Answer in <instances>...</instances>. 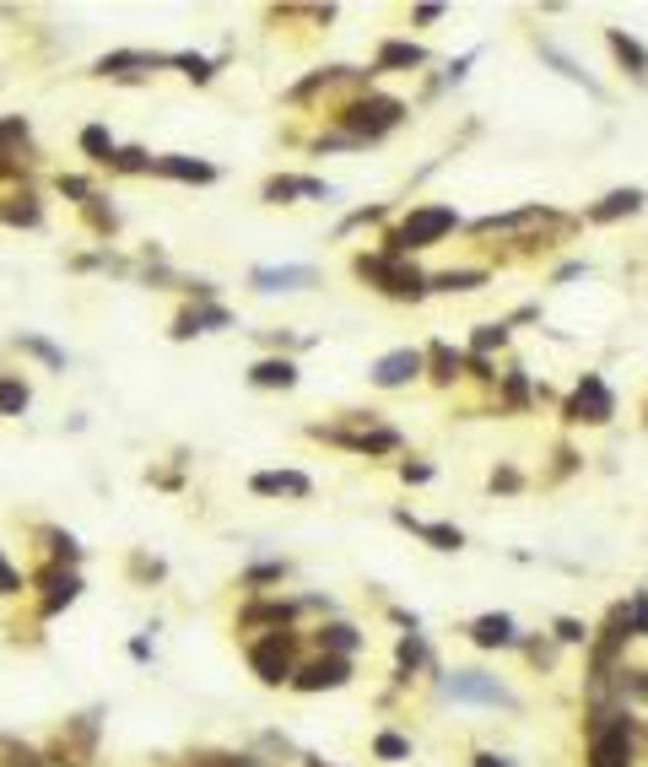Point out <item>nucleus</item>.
<instances>
[{
  "label": "nucleus",
  "mask_w": 648,
  "mask_h": 767,
  "mask_svg": "<svg viewBox=\"0 0 648 767\" xmlns=\"http://www.w3.org/2000/svg\"><path fill=\"white\" fill-rule=\"evenodd\" d=\"M254 287L260 293H298V287H314V271L309 265H260Z\"/></svg>",
  "instance_id": "nucleus-15"
},
{
  "label": "nucleus",
  "mask_w": 648,
  "mask_h": 767,
  "mask_svg": "<svg viewBox=\"0 0 648 767\" xmlns=\"http://www.w3.org/2000/svg\"><path fill=\"white\" fill-rule=\"evenodd\" d=\"M427 54L416 49V44H384L378 49V71H389V65H422Z\"/></svg>",
  "instance_id": "nucleus-27"
},
{
  "label": "nucleus",
  "mask_w": 648,
  "mask_h": 767,
  "mask_svg": "<svg viewBox=\"0 0 648 767\" xmlns=\"http://www.w3.org/2000/svg\"><path fill=\"white\" fill-rule=\"evenodd\" d=\"M395 519H400L406 530H416L433 552H460V546H465V535H460L454 524H422V519H411V514H395Z\"/></svg>",
  "instance_id": "nucleus-17"
},
{
  "label": "nucleus",
  "mask_w": 648,
  "mask_h": 767,
  "mask_svg": "<svg viewBox=\"0 0 648 767\" xmlns=\"http://www.w3.org/2000/svg\"><path fill=\"white\" fill-rule=\"evenodd\" d=\"M557 643H568V648H589V638H595V627L589 621H578V616H557Z\"/></svg>",
  "instance_id": "nucleus-25"
},
{
  "label": "nucleus",
  "mask_w": 648,
  "mask_h": 767,
  "mask_svg": "<svg viewBox=\"0 0 648 767\" xmlns=\"http://www.w3.org/2000/svg\"><path fill=\"white\" fill-rule=\"evenodd\" d=\"M22 590H27V584H22V573H16V568L5 562V552H0V601H16Z\"/></svg>",
  "instance_id": "nucleus-33"
},
{
  "label": "nucleus",
  "mask_w": 648,
  "mask_h": 767,
  "mask_svg": "<svg viewBox=\"0 0 648 767\" xmlns=\"http://www.w3.org/2000/svg\"><path fill=\"white\" fill-rule=\"evenodd\" d=\"M367 638L351 627V621H324V627H314V654H335V659H351L357 648H362Z\"/></svg>",
  "instance_id": "nucleus-13"
},
{
  "label": "nucleus",
  "mask_w": 648,
  "mask_h": 767,
  "mask_svg": "<svg viewBox=\"0 0 648 767\" xmlns=\"http://www.w3.org/2000/svg\"><path fill=\"white\" fill-rule=\"evenodd\" d=\"M82 147H87V157H92V162H114V136H109V131H103V125H87V131H82Z\"/></svg>",
  "instance_id": "nucleus-26"
},
{
  "label": "nucleus",
  "mask_w": 648,
  "mask_h": 767,
  "mask_svg": "<svg viewBox=\"0 0 648 767\" xmlns=\"http://www.w3.org/2000/svg\"><path fill=\"white\" fill-rule=\"evenodd\" d=\"M611 49H616V60H622V65H633L638 76H644V71H648V54H644V44H638V38H627L622 27H611Z\"/></svg>",
  "instance_id": "nucleus-24"
},
{
  "label": "nucleus",
  "mask_w": 648,
  "mask_h": 767,
  "mask_svg": "<svg viewBox=\"0 0 648 767\" xmlns=\"http://www.w3.org/2000/svg\"><path fill=\"white\" fill-rule=\"evenodd\" d=\"M460 227V217L449 211V206H422V211H411L395 233H389V255L400 260V255H411V249H427V244H438L444 233H454Z\"/></svg>",
  "instance_id": "nucleus-3"
},
{
  "label": "nucleus",
  "mask_w": 648,
  "mask_h": 767,
  "mask_svg": "<svg viewBox=\"0 0 648 767\" xmlns=\"http://www.w3.org/2000/svg\"><path fill=\"white\" fill-rule=\"evenodd\" d=\"M173 65H184V76H189V82H211V60H200V54H178Z\"/></svg>",
  "instance_id": "nucleus-34"
},
{
  "label": "nucleus",
  "mask_w": 648,
  "mask_h": 767,
  "mask_svg": "<svg viewBox=\"0 0 648 767\" xmlns=\"http://www.w3.org/2000/svg\"><path fill=\"white\" fill-rule=\"evenodd\" d=\"M287 579V562H254L244 573V590H260V584H282Z\"/></svg>",
  "instance_id": "nucleus-28"
},
{
  "label": "nucleus",
  "mask_w": 648,
  "mask_h": 767,
  "mask_svg": "<svg viewBox=\"0 0 648 767\" xmlns=\"http://www.w3.org/2000/svg\"><path fill=\"white\" fill-rule=\"evenodd\" d=\"M351 676H357V665H351V659H335V654H309V659L298 665V676H292V692H303V697L340 692V686H351Z\"/></svg>",
  "instance_id": "nucleus-7"
},
{
  "label": "nucleus",
  "mask_w": 648,
  "mask_h": 767,
  "mask_svg": "<svg viewBox=\"0 0 648 767\" xmlns=\"http://www.w3.org/2000/svg\"><path fill=\"white\" fill-rule=\"evenodd\" d=\"M0 411H5V417L27 411V384H16V379H0Z\"/></svg>",
  "instance_id": "nucleus-30"
},
{
  "label": "nucleus",
  "mask_w": 648,
  "mask_h": 767,
  "mask_svg": "<svg viewBox=\"0 0 648 767\" xmlns=\"http://www.w3.org/2000/svg\"><path fill=\"white\" fill-rule=\"evenodd\" d=\"M482 282V271H449V276H433L427 287H438V293H471Z\"/></svg>",
  "instance_id": "nucleus-29"
},
{
  "label": "nucleus",
  "mask_w": 648,
  "mask_h": 767,
  "mask_svg": "<svg viewBox=\"0 0 648 767\" xmlns=\"http://www.w3.org/2000/svg\"><path fill=\"white\" fill-rule=\"evenodd\" d=\"M438 686H444L449 703H471V708H519V697H513L497 676H486V670H449Z\"/></svg>",
  "instance_id": "nucleus-4"
},
{
  "label": "nucleus",
  "mask_w": 648,
  "mask_h": 767,
  "mask_svg": "<svg viewBox=\"0 0 648 767\" xmlns=\"http://www.w3.org/2000/svg\"><path fill=\"white\" fill-rule=\"evenodd\" d=\"M152 168L167 173V178H189V184H211L216 178V168L211 162H195V157H158Z\"/></svg>",
  "instance_id": "nucleus-21"
},
{
  "label": "nucleus",
  "mask_w": 648,
  "mask_h": 767,
  "mask_svg": "<svg viewBox=\"0 0 648 767\" xmlns=\"http://www.w3.org/2000/svg\"><path fill=\"white\" fill-rule=\"evenodd\" d=\"M465 638L476 643V648H519V621L508 611H486V616H476L471 627H465Z\"/></svg>",
  "instance_id": "nucleus-11"
},
{
  "label": "nucleus",
  "mask_w": 648,
  "mask_h": 767,
  "mask_svg": "<svg viewBox=\"0 0 648 767\" xmlns=\"http://www.w3.org/2000/svg\"><path fill=\"white\" fill-rule=\"evenodd\" d=\"M471 767H513V757H502V752H476Z\"/></svg>",
  "instance_id": "nucleus-36"
},
{
  "label": "nucleus",
  "mask_w": 648,
  "mask_h": 767,
  "mask_svg": "<svg viewBox=\"0 0 648 767\" xmlns=\"http://www.w3.org/2000/svg\"><path fill=\"white\" fill-rule=\"evenodd\" d=\"M249 486H254L260 497H309V492H314V481H309L303 470H260Z\"/></svg>",
  "instance_id": "nucleus-14"
},
{
  "label": "nucleus",
  "mask_w": 648,
  "mask_h": 767,
  "mask_svg": "<svg viewBox=\"0 0 648 767\" xmlns=\"http://www.w3.org/2000/svg\"><path fill=\"white\" fill-rule=\"evenodd\" d=\"M502 341H508V330H502V324H482V330H476V357L491 351V346H502Z\"/></svg>",
  "instance_id": "nucleus-35"
},
{
  "label": "nucleus",
  "mask_w": 648,
  "mask_h": 767,
  "mask_svg": "<svg viewBox=\"0 0 648 767\" xmlns=\"http://www.w3.org/2000/svg\"><path fill=\"white\" fill-rule=\"evenodd\" d=\"M373 757H378V763H411V741H406L400 730H378V735H373Z\"/></svg>",
  "instance_id": "nucleus-22"
},
{
  "label": "nucleus",
  "mask_w": 648,
  "mask_h": 767,
  "mask_svg": "<svg viewBox=\"0 0 648 767\" xmlns=\"http://www.w3.org/2000/svg\"><path fill=\"white\" fill-rule=\"evenodd\" d=\"M611 417H616V395L606 389L600 373H584V384H578L573 400H568V422H589V428H600V422H611Z\"/></svg>",
  "instance_id": "nucleus-10"
},
{
  "label": "nucleus",
  "mask_w": 648,
  "mask_h": 767,
  "mask_svg": "<svg viewBox=\"0 0 648 767\" xmlns=\"http://www.w3.org/2000/svg\"><path fill=\"white\" fill-rule=\"evenodd\" d=\"M422 368H427V357L406 346V351H389V357L373 362V384H378V389H400V384H411Z\"/></svg>",
  "instance_id": "nucleus-12"
},
{
  "label": "nucleus",
  "mask_w": 648,
  "mask_h": 767,
  "mask_svg": "<svg viewBox=\"0 0 648 767\" xmlns=\"http://www.w3.org/2000/svg\"><path fill=\"white\" fill-rule=\"evenodd\" d=\"M400 114H406V103H395V98H362V103H351V109L340 114V125H351V141H362V136L373 141V136L395 131Z\"/></svg>",
  "instance_id": "nucleus-8"
},
{
  "label": "nucleus",
  "mask_w": 648,
  "mask_h": 767,
  "mask_svg": "<svg viewBox=\"0 0 648 767\" xmlns=\"http://www.w3.org/2000/svg\"><path fill=\"white\" fill-rule=\"evenodd\" d=\"M638 206H644V189H616L600 206H589V222H616V217H633Z\"/></svg>",
  "instance_id": "nucleus-19"
},
{
  "label": "nucleus",
  "mask_w": 648,
  "mask_h": 767,
  "mask_svg": "<svg viewBox=\"0 0 648 767\" xmlns=\"http://www.w3.org/2000/svg\"><path fill=\"white\" fill-rule=\"evenodd\" d=\"M249 670L260 676V686H292L298 665H303V632L282 627V632H260L249 638Z\"/></svg>",
  "instance_id": "nucleus-2"
},
{
  "label": "nucleus",
  "mask_w": 648,
  "mask_h": 767,
  "mask_svg": "<svg viewBox=\"0 0 648 767\" xmlns=\"http://www.w3.org/2000/svg\"><path fill=\"white\" fill-rule=\"evenodd\" d=\"M519 648H524V654H529V665H540V670H551V665H557V643H546V638H529V643L519 638Z\"/></svg>",
  "instance_id": "nucleus-32"
},
{
  "label": "nucleus",
  "mask_w": 648,
  "mask_h": 767,
  "mask_svg": "<svg viewBox=\"0 0 648 767\" xmlns=\"http://www.w3.org/2000/svg\"><path fill=\"white\" fill-rule=\"evenodd\" d=\"M427 665H433L427 638H422V632H400V643H395V681H411V676L427 670Z\"/></svg>",
  "instance_id": "nucleus-16"
},
{
  "label": "nucleus",
  "mask_w": 648,
  "mask_h": 767,
  "mask_svg": "<svg viewBox=\"0 0 648 767\" xmlns=\"http://www.w3.org/2000/svg\"><path fill=\"white\" fill-rule=\"evenodd\" d=\"M292 195H314V200H329L335 189H329V184H320V178H271V184H265V200H271V206H282V200H292Z\"/></svg>",
  "instance_id": "nucleus-18"
},
{
  "label": "nucleus",
  "mask_w": 648,
  "mask_h": 767,
  "mask_svg": "<svg viewBox=\"0 0 648 767\" xmlns=\"http://www.w3.org/2000/svg\"><path fill=\"white\" fill-rule=\"evenodd\" d=\"M11 147H27V125H22V120H0V168H5V162H11Z\"/></svg>",
  "instance_id": "nucleus-31"
},
{
  "label": "nucleus",
  "mask_w": 648,
  "mask_h": 767,
  "mask_svg": "<svg viewBox=\"0 0 648 767\" xmlns=\"http://www.w3.org/2000/svg\"><path fill=\"white\" fill-rule=\"evenodd\" d=\"M260 389H292L298 384V368L287 362V357H265V362H254V373H249Z\"/></svg>",
  "instance_id": "nucleus-20"
},
{
  "label": "nucleus",
  "mask_w": 648,
  "mask_h": 767,
  "mask_svg": "<svg viewBox=\"0 0 648 767\" xmlns=\"http://www.w3.org/2000/svg\"><path fill=\"white\" fill-rule=\"evenodd\" d=\"M638 741H644V725L633 719V708L600 703V708H589L584 767H633L638 763Z\"/></svg>",
  "instance_id": "nucleus-1"
},
{
  "label": "nucleus",
  "mask_w": 648,
  "mask_h": 767,
  "mask_svg": "<svg viewBox=\"0 0 648 767\" xmlns=\"http://www.w3.org/2000/svg\"><path fill=\"white\" fill-rule=\"evenodd\" d=\"M357 276L362 282H378V293H389V298H422L427 293V276L416 265H400L395 255H362L357 260Z\"/></svg>",
  "instance_id": "nucleus-5"
},
{
  "label": "nucleus",
  "mask_w": 648,
  "mask_h": 767,
  "mask_svg": "<svg viewBox=\"0 0 648 767\" xmlns=\"http://www.w3.org/2000/svg\"><path fill=\"white\" fill-rule=\"evenodd\" d=\"M491 486H502V492H513V486H519V475H513V470H497V475H491Z\"/></svg>",
  "instance_id": "nucleus-37"
},
{
  "label": "nucleus",
  "mask_w": 648,
  "mask_h": 767,
  "mask_svg": "<svg viewBox=\"0 0 648 767\" xmlns=\"http://www.w3.org/2000/svg\"><path fill=\"white\" fill-rule=\"evenodd\" d=\"M76 601H82V573L49 562V568L38 573V616L49 621V616H60L65 606H76Z\"/></svg>",
  "instance_id": "nucleus-9"
},
{
  "label": "nucleus",
  "mask_w": 648,
  "mask_h": 767,
  "mask_svg": "<svg viewBox=\"0 0 648 767\" xmlns=\"http://www.w3.org/2000/svg\"><path fill=\"white\" fill-rule=\"evenodd\" d=\"M427 362H433V379H438V384H454V379H460V368H465V357H460V351H449L444 341L427 351Z\"/></svg>",
  "instance_id": "nucleus-23"
},
{
  "label": "nucleus",
  "mask_w": 648,
  "mask_h": 767,
  "mask_svg": "<svg viewBox=\"0 0 648 767\" xmlns=\"http://www.w3.org/2000/svg\"><path fill=\"white\" fill-rule=\"evenodd\" d=\"M43 752H49V767H92V757H98V714L65 719L60 741L43 746Z\"/></svg>",
  "instance_id": "nucleus-6"
}]
</instances>
